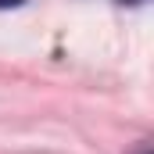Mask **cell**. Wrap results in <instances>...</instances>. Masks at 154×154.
<instances>
[{
	"label": "cell",
	"instance_id": "obj_1",
	"mask_svg": "<svg viewBox=\"0 0 154 154\" xmlns=\"http://www.w3.org/2000/svg\"><path fill=\"white\" fill-rule=\"evenodd\" d=\"M18 4H25V0H0V7H18Z\"/></svg>",
	"mask_w": 154,
	"mask_h": 154
}]
</instances>
